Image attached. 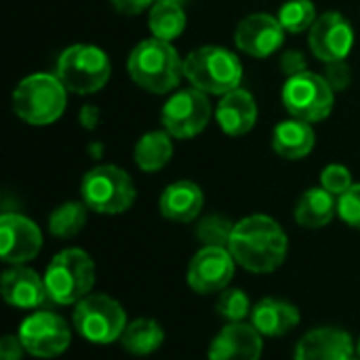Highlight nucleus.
<instances>
[{
    "label": "nucleus",
    "mask_w": 360,
    "mask_h": 360,
    "mask_svg": "<svg viewBox=\"0 0 360 360\" xmlns=\"http://www.w3.org/2000/svg\"><path fill=\"white\" fill-rule=\"evenodd\" d=\"M285 27L270 13H251L234 30V42L245 55L266 59L285 44Z\"/></svg>",
    "instance_id": "2eb2a0df"
},
{
    "label": "nucleus",
    "mask_w": 360,
    "mask_h": 360,
    "mask_svg": "<svg viewBox=\"0 0 360 360\" xmlns=\"http://www.w3.org/2000/svg\"><path fill=\"white\" fill-rule=\"evenodd\" d=\"M352 356L354 342L350 333L335 327H319L300 340L293 360H350Z\"/></svg>",
    "instance_id": "f3484780"
},
{
    "label": "nucleus",
    "mask_w": 360,
    "mask_h": 360,
    "mask_svg": "<svg viewBox=\"0 0 360 360\" xmlns=\"http://www.w3.org/2000/svg\"><path fill=\"white\" fill-rule=\"evenodd\" d=\"M356 354L360 356V338H359V344H356Z\"/></svg>",
    "instance_id": "ea45409f"
},
{
    "label": "nucleus",
    "mask_w": 360,
    "mask_h": 360,
    "mask_svg": "<svg viewBox=\"0 0 360 360\" xmlns=\"http://www.w3.org/2000/svg\"><path fill=\"white\" fill-rule=\"evenodd\" d=\"M234 224L224 215H207L196 226V238L205 243V247H226L230 245Z\"/></svg>",
    "instance_id": "c85d7f7f"
},
{
    "label": "nucleus",
    "mask_w": 360,
    "mask_h": 360,
    "mask_svg": "<svg viewBox=\"0 0 360 360\" xmlns=\"http://www.w3.org/2000/svg\"><path fill=\"white\" fill-rule=\"evenodd\" d=\"M184 74L194 89L207 95H226L240 89L243 63L234 51L207 44L194 49L184 59Z\"/></svg>",
    "instance_id": "20e7f679"
},
{
    "label": "nucleus",
    "mask_w": 360,
    "mask_h": 360,
    "mask_svg": "<svg viewBox=\"0 0 360 360\" xmlns=\"http://www.w3.org/2000/svg\"><path fill=\"white\" fill-rule=\"evenodd\" d=\"M215 310L221 319L230 323H243L247 316H251V300L243 289H224L219 293V300L215 304Z\"/></svg>",
    "instance_id": "c756f323"
},
{
    "label": "nucleus",
    "mask_w": 360,
    "mask_h": 360,
    "mask_svg": "<svg viewBox=\"0 0 360 360\" xmlns=\"http://www.w3.org/2000/svg\"><path fill=\"white\" fill-rule=\"evenodd\" d=\"M68 105V89L57 74H30L13 91V112L32 127H46L61 118Z\"/></svg>",
    "instance_id": "7ed1b4c3"
},
{
    "label": "nucleus",
    "mask_w": 360,
    "mask_h": 360,
    "mask_svg": "<svg viewBox=\"0 0 360 360\" xmlns=\"http://www.w3.org/2000/svg\"><path fill=\"white\" fill-rule=\"evenodd\" d=\"M215 118H217L219 129L228 137L247 135L257 122L255 97L245 89H236V91L221 95V101L217 103V110H215Z\"/></svg>",
    "instance_id": "aec40b11"
},
{
    "label": "nucleus",
    "mask_w": 360,
    "mask_h": 360,
    "mask_svg": "<svg viewBox=\"0 0 360 360\" xmlns=\"http://www.w3.org/2000/svg\"><path fill=\"white\" fill-rule=\"evenodd\" d=\"M325 80L329 82V86H331L335 93H342V91H346V89L350 86V82H352V68H350L346 61L327 63Z\"/></svg>",
    "instance_id": "473e14b6"
},
{
    "label": "nucleus",
    "mask_w": 360,
    "mask_h": 360,
    "mask_svg": "<svg viewBox=\"0 0 360 360\" xmlns=\"http://www.w3.org/2000/svg\"><path fill=\"white\" fill-rule=\"evenodd\" d=\"M213 108L209 101V95L198 89H184L169 97V101L162 105L160 120L162 129L175 137V139H192L200 135L209 120H211Z\"/></svg>",
    "instance_id": "9d476101"
},
{
    "label": "nucleus",
    "mask_w": 360,
    "mask_h": 360,
    "mask_svg": "<svg viewBox=\"0 0 360 360\" xmlns=\"http://www.w3.org/2000/svg\"><path fill=\"white\" fill-rule=\"evenodd\" d=\"M188 25V17L181 4H171V2H154L148 15V27L154 38L173 42L184 34Z\"/></svg>",
    "instance_id": "a878e982"
},
{
    "label": "nucleus",
    "mask_w": 360,
    "mask_h": 360,
    "mask_svg": "<svg viewBox=\"0 0 360 360\" xmlns=\"http://www.w3.org/2000/svg\"><path fill=\"white\" fill-rule=\"evenodd\" d=\"M321 186H323L327 192H331L333 196L340 198L342 194H346V192L354 186L352 173L348 171V167L338 165V162H331V165H327V167L323 169V173H321Z\"/></svg>",
    "instance_id": "7c9ffc66"
},
{
    "label": "nucleus",
    "mask_w": 360,
    "mask_h": 360,
    "mask_svg": "<svg viewBox=\"0 0 360 360\" xmlns=\"http://www.w3.org/2000/svg\"><path fill=\"white\" fill-rule=\"evenodd\" d=\"M278 21L289 34H302L314 25L319 19L316 6L312 0H287L278 11Z\"/></svg>",
    "instance_id": "cd10ccee"
},
{
    "label": "nucleus",
    "mask_w": 360,
    "mask_h": 360,
    "mask_svg": "<svg viewBox=\"0 0 360 360\" xmlns=\"http://www.w3.org/2000/svg\"><path fill=\"white\" fill-rule=\"evenodd\" d=\"M300 310L278 297H264L251 310V325L264 338H283L300 325Z\"/></svg>",
    "instance_id": "412c9836"
},
{
    "label": "nucleus",
    "mask_w": 360,
    "mask_h": 360,
    "mask_svg": "<svg viewBox=\"0 0 360 360\" xmlns=\"http://www.w3.org/2000/svg\"><path fill=\"white\" fill-rule=\"evenodd\" d=\"M2 300L19 310H34L49 300L44 278H40L32 268L13 266L0 278Z\"/></svg>",
    "instance_id": "a211bd4d"
},
{
    "label": "nucleus",
    "mask_w": 360,
    "mask_h": 360,
    "mask_svg": "<svg viewBox=\"0 0 360 360\" xmlns=\"http://www.w3.org/2000/svg\"><path fill=\"white\" fill-rule=\"evenodd\" d=\"M103 154V146L97 141V143H91V156H95V158H99Z\"/></svg>",
    "instance_id": "4c0bfd02"
},
{
    "label": "nucleus",
    "mask_w": 360,
    "mask_h": 360,
    "mask_svg": "<svg viewBox=\"0 0 360 360\" xmlns=\"http://www.w3.org/2000/svg\"><path fill=\"white\" fill-rule=\"evenodd\" d=\"M281 70H283V74L287 78H291V76H297V74L308 72V61H306V57H304L302 51L289 49V51H285L281 55Z\"/></svg>",
    "instance_id": "72a5a7b5"
},
{
    "label": "nucleus",
    "mask_w": 360,
    "mask_h": 360,
    "mask_svg": "<svg viewBox=\"0 0 360 360\" xmlns=\"http://www.w3.org/2000/svg\"><path fill=\"white\" fill-rule=\"evenodd\" d=\"M335 91L329 86L325 76L314 72H304L287 78L283 86V105L285 110L300 120L310 124L323 122L333 112Z\"/></svg>",
    "instance_id": "1a4fd4ad"
},
{
    "label": "nucleus",
    "mask_w": 360,
    "mask_h": 360,
    "mask_svg": "<svg viewBox=\"0 0 360 360\" xmlns=\"http://www.w3.org/2000/svg\"><path fill=\"white\" fill-rule=\"evenodd\" d=\"M55 74L68 91L76 95H93L108 84L112 63L103 49L80 42L61 51Z\"/></svg>",
    "instance_id": "423d86ee"
},
{
    "label": "nucleus",
    "mask_w": 360,
    "mask_h": 360,
    "mask_svg": "<svg viewBox=\"0 0 360 360\" xmlns=\"http://www.w3.org/2000/svg\"><path fill=\"white\" fill-rule=\"evenodd\" d=\"M89 207L78 200H68L59 205L49 215V232L57 238H74L86 226Z\"/></svg>",
    "instance_id": "bb28decb"
},
{
    "label": "nucleus",
    "mask_w": 360,
    "mask_h": 360,
    "mask_svg": "<svg viewBox=\"0 0 360 360\" xmlns=\"http://www.w3.org/2000/svg\"><path fill=\"white\" fill-rule=\"evenodd\" d=\"M316 143V135L310 122L300 118L283 120L274 127L272 133V150L287 160L306 158Z\"/></svg>",
    "instance_id": "4be33fe9"
},
{
    "label": "nucleus",
    "mask_w": 360,
    "mask_h": 360,
    "mask_svg": "<svg viewBox=\"0 0 360 360\" xmlns=\"http://www.w3.org/2000/svg\"><path fill=\"white\" fill-rule=\"evenodd\" d=\"M23 344L19 335H4L0 340V360H21L23 359Z\"/></svg>",
    "instance_id": "f704fd0d"
},
{
    "label": "nucleus",
    "mask_w": 360,
    "mask_h": 360,
    "mask_svg": "<svg viewBox=\"0 0 360 360\" xmlns=\"http://www.w3.org/2000/svg\"><path fill=\"white\" fill-rule=\"evenodd\" d=\"M156 2H171V4H181V6H184L188 0H156Z\"/></svg>",
    "instance_id": "58836bf2"
},
{
    "label": "nucleus",
    "mask_w": 360,
    "mask_h": 360,
    "mask_svg": "<svg viewBox=\"0 0 360 360\" xmlns=\"http://www.w3.org/2000/svg\"><path fill=\"white\" fill-rule=\"evenodd\" d=\"M350 360H360V356H359V354H356V356H352V359H350Z\"/></svg>",
    "instance_id": "a19ab883"
},
{
    "label": "nucleus",
    "mask_w": 360,
    "mask_h": 360,
    "mask_svg": "<svg viewBox=\"0 0 360 360\" xmlns=\"http://www.w3.org/2000/svg\"><path fill=\"white\" fill-rule=\"evenodd\" d=\"M338 215L350 228L360 230V184H354L346 194L338 198Z\"/></svg>",
    "instance_id": "2f4dec72"
},
{
    "label": "nucleus",
    "mask_w": 360,
    "mask_h": 360,
    "mask_svg": "<svg viewBox=\"0 0 360 360\" xmlns=\"http://www.w3.org/2000/svg\"><path fill=\"white\" fill-rule=\"evenodd\" d=\"M202 207H205V194L190 179H179L169 184L158 200L160 215L175 224H190L198 219Z\"/></svg>",
    "instance_id": "6ab92c4d"
},
{
    "label": "nucleus",
    "mask_w": 360,
    "mask_h": 360,
    "mask_svg": "<svg viewBox=\"0 0 360 360\" xmlns=\"http://www.w3.org/2000/svg\"><path fill=\"white\" fill-rule=\"evenodd\" d=\"M42 278L51 302L57 306H76L93 291L95 264L82 249H63L51 259Z\"/></svg>",
    "instance_id": "39448f33"
},
{
    "label": "nucleus",
    "mask_w": 360,
    "mask_h": 360,
    "mask_svg": "<svg viewBox=\"0 0 360 360\" xmlns=\"http://www.w3.org/2000/svg\"><path fill=\"white\" fill-rule=\"evenodd\" d=\"M80 196L89 211L118 215L131 209L137 198V190L124 169L116 165H99L82 177Z\"/></svg>",
    "instance_id": "0eeeda50"
},
{
    "label": "nucleus",
    "mask_w": 360,
    "mask_h": 360,
    "mask_svg": "<svg viewBox=\"0 0 360 360\" xmlns=\"http://www.w3.org/2000/svg\"><path fill=\"white\" fill-rule=\"evenodd\" d=\"M78 122H80V127H82V129H86V131H95V129L99 127V122H101V112H99V108H97V105H93V103L82 105V108H80Z\"/></svg>",
    "instance_id": "e433bc0d"
},
{
    "label": "nucleus",
    "mask_w": 360,
    "mask_h": 360,
    "mask_svg": "<svg viewBox=\"0 0 360 360\" xmlns=\"http://www.w3.org/2000/svg\"><path fill=\"white\" fill-rule=\"evenodd\" d=\"M171 158H173V141L165 129L141 135L133 150V160L143 173H156L165 169L171 162Z\"/></svg>",
    "instance_id": "b1692460"
},
{
    "label": "nucleus",
    "mask_w": 360,
    "mask_h": 360,
    "mask_svg": "<svg viewBox=\"0 0 360 360\" xmlns=\"http://www.w3.org/2000/svg\"><path fill=\"white\" fill-rule=\"evenodd\" d=\"M110 2L122 15H139L146 8H152L156 0H110Z\"/></svg>",
    "instance_id": "c9c22d12"
},
{
    "label": "nucleus",
    "mask_w": 360,
    "mask_h": 360,
    "mask_svg": "<svg viewBox=\"0 0 360 360\" xmlns=\"http://www.w3.org/2000/svg\"><path fill=\"white\" fill-rule=\"evenodd\" d=\"M234 257L226 247H202L188 266V285L200 295L221 293L234 278Z\"/></svg>",
    "instance_id": "ddd939ff"
},
{
    "label": "nucleus",
    "mask_w": 360,
    "mask_h": 360,
    "mask_svg": "<svg viewBox=\"0 0 360 360\" xmlns=\"http://www.w3.org/2000/svg\"><path fill=\"white\" fill-rule=\"evenodd\" d=\"M42 249L40 228L21 213H2L0 217V257L4 264L23 266Z\"/></svg>",
    "instance_id": "4468645a"
},
{
    "label": "nucleus",
    "mask_w": 360,
    "mask_h": 360,
    "mask_svg": "<svg viewBox=\"0 0 360 360\" xmlns=\"http://www.w3.org/2000/svg\"><path fill=\"white\" fill-rule=\"evenodd\" d=\"M308 42L314 57L323 63L346 61L354 46V30L342 13L327 11L310 27Z\"/></svg>",
    "instance_id": "f8f14e48"
},
{
    "label": "nucleus",
    "mask_w": 360,
    "mask_h": 360,
    "mask_svg": "<svg viewBox=\"0 0 360 360\" xmlns=\"http://www.w3.org/2000/svg\"><path fill=\"white\" fill-rule=\"evenodd\" d=\"M264 335L247 323H230L209 346V360H259Z\"/></svg>",
    "instance_id": "dca6fc26"
},
{
    "label": "nucleus",
    "mask_w": 360,
    "mask_h": 360,
    "mask_svg": "<svg viewBox=\"0 0 360 360\" xmlns=\"http://www.w3.org/2000/svg\"><path fill=\"white\" fill-rule=\"evenodd\" d=\"M127 72L131 80L154 95L171 93L179 86L184 74V59L173 42L160 38L141 40L127 59Z\"/></svg>",
    "instance_id": "f03ea898"
},
{
    "label": "nucleus",
    "mask_w": 360,
    "mask_h": 360,
    "mask_svg": "<svg viewBox=\"0 0 360 360\" xmlns=\"http://www.w3.org/2000/svg\"><path fill=\"white\" fill-rule=\"evenodd\" d=\"M19 340L27 354L36 359H55L70 348L72 331L55 312H34L19 325Z\"/></svg>",
    "instance_id": "9b49d317"
},
{
    "label": "nucleus",
    "mask_w": 360,
    "mask_h": 360,
    "mask_svg": "<svg viewBox=\"0 0 360 360\" xmlns=\"http://www.w3.org/2000/svg\"><path fill=\"white\" fill-rule=\"evenodd\" d=\"M120 344L135 356H148L165 344V329L152 319H135L120 335Z\"/></svg>",
    "instance_id": "393cba45"
},
{
    "label": "nucleus",
    "mask_w": 360,
    "mask_h": 360,
    "mask_svg": "<svg viewBox=\"0 0 360 360\" xmlns=\"http://www.w3.org/2000/svg\"><path fill=\"white\" fill-rule=\"evenodd\" d=\"M72 323L80 338L97 346L114 344L129 325L124 308L105 293H91L80 300L74 308Z\"/></svg>",
    "instance_id": "6e6552de"
},
{
    "label": "nucleus",
    "mask_w": 360,
    "mask_h": 360,
    "mask_svg": "<svg viewBox=\"0 0 360 360\" xmlns=\"http://www.w3.org/2000/svg\"><path fill=\"white\" fill-rule=\"evenodd\" d=\"M335 215H338V196L327 192L323 186L306 190L295 205V221L308 230H319L329 226Z\"/></svg>",
    "instance_id": "5701e85b"
},
{
    "label": "nucleus",
    "mask_w": 360,
    "mask_h": 360,
    "mask_svg": "<svg viewBox=\"0 0 360 360\" xmlns=\"http://www.w3.org/2000/svg\"><path fill=\"white\" fill-rule=\"evenodd\" d=\"M228 251L245 270L268 274L287 259L289 238L276 219L268 215H249L234 224Z\"/></svg>",
    "instance_id": "f257e3e1"
}]
</instances>
